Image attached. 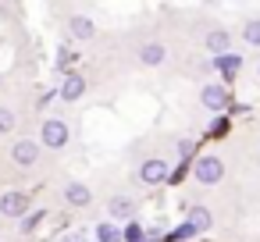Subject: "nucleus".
I'll return each instance as SVG.
<instances>
[{"label":"nucleus","instance_id":"f257e3e1","mask_svg":"<svg viewBox=\"0 0 260 242\" xmlns=\"http://www.w3.org/2000/svg\"><path fill=\"white\" fill-rule=\"evenodd\" d=\"M36 139L43 143L47 153H64V150L72 146V125H68L64 118H57V114H54V118H43Z\"/></svg>","mask_w":260,"mask_h":242},{"label":"nucleus","instance_id":"f03ea898","mask_svg":"<svg viewBox=\"0 0 260 242\" xmlns=\"http://www.w3.org/2000/svg\"><path fill=\"white\" fill-rule=\"evenodd\" d=\"M8 157H11L15 171H36V167H40V160H43V143H40V139H32V135H22V139H15V143H11Z\"/></svg>","mask_w":260,"mask_h":242},{"label":"nucleus","instance_id":"7ed1b4c3","mask_svg":"<svg viewBox=\"0 0 260 242\" xmlns=\"http://www.w3.org/2000/svg\"><path fill=\"white\" fill-rule=\"evenodd\" d=\"M168 178H171V167H168L164 157H143V160L132 167V182L143 185V189H157V185H164Z\"/></svg>","mask_w":260,"mask_h":242},{"label":"nucleus","instance_id":"20e7f679","mask_svg":"<svg viewBox=\"0 0 260 242\" xmlns=\"http://www.w3.org/2000/svg\"><path fill=\"white\" fill-rule=\"evenodd\" d=\"M32 210H36V196L29 189H4L0 192V217L25 221Z\"/></svg>","mask_w":260,"mask_h":242},{"label":"nucleus","instance_id":"39448f33","mask_svg":"<svg viewBox=\"0 0 260 242\" xmlns=\"http://www.w3.org/2000/svg\"><path fill=\"white\" fill-rule=\"evenodd\" d=\"M189 171H192V182H196V185H207V189H210V185H221L224 175H228V167H224V160H221L217 153H203V157H196Z\"/></svg>","mask_w":260,"mask_h":242},{"label":"nucleus","instance_id":"423d86ee","mask_svg":"<svg viewBox=\"0 0 260 242\" xmlns=\"http://www.w3.org/2000/svg\"><path fill=\"white\" fill-rule=\"evenodd\" d=\"M200 103H203L207 111H214V114H224V111L232 107V93H228L224 82H207V86L200 89Z\"/></svg>","mask_w":260,"mask_h":242},{"label":"nucleus","instance_id":"0eeeda50","mask_svg":"<svg viewBox=\"0 0 260 242\" xmlns=\"http://www.w3.org/2000/svg\"><path fill=\"white\" fill-rule=\"evenodd\" d=\"M136 214H139V203H136V196L132 192H114V196H107V217L118 224V221H136Z\"/></svg>","mask_w":260,"mask_h":242},{"label":"nucleus","instance_id":"6e6552de","mask_svg":"<svg viewBox=\"0 0 260 242\" xmlns=\"http://www.w3.org/2000/svg\"><path fill=\"white\" fill-rule=\"evenodd\" d=\"M168 43H160V40H150V43H139V50H136V61H139V68H160V64H168Z\"/></svg>","mask_w":260,"mask_h":242},{"label":"nucleus","instance_id":"1a4fd4ad","mask_svg":"<svg viewBox=\"0 0 260 242\" xmlns=\"http://www.w3.org/2000/svg\"><path fill=\"white\" fill-rule=\"evenodd\" d=\"M61 199L72 210H86V206H93V189L86 182H64L61 185Z\"/></svg>","mask_w":260,"mask_h":242},{"label":"nucleus","instance_id":"9d476101","mask_svg":"<svg viewBox=\"0 0 260 242\" xmlns=\"http://www.w3.org/2000/svg\"><path fill=\"white\" fill-rule=\"evenodd\" d=\"M86 93H89V82H86V75H82V72L64 75V79H61V86H57V96H61L64 103H79Z\"/></svg>","mask_w":260,"mask_h":242},{"label":"nucleus","instance_id":"9b49d317","mask_svg":"<svg viewBox=\"0 0 260 242\" xmlns=\"http://www.w3.org/2000/svg\"><path fill=\"white\" fill-rule=\"evenodd\" d=\"M203 47H207V54L217 61V57L232 54V32H228L224 25H214V29H207V36H203Z\"/></svg>","mask_w":260,"mask_h":242},{"label":"nucleus","instance_id":"f8f14e48","mask_svg":"<svg viewBox=\"0 0 260 242\" xmlns=\"http://www.w3.org/2000/svg\"><path fill=\"white\" fill-rule=\"evenodd\" d=\"M68 36L75 40V43H89L93 36H96V25H93V18L89 15H68Z\"/></svg>","mask_w":260,"mask_h":242},{"label":"nucleus","instance_id":"ddd939ff","mask_svg":"<svg viewBox=\"0 0 260 242\" xmlns=\"http://www.w3.org/2000/svg\"><path fill=\"white\" fill-rule=\"evenodd\" d=\"M185 224H192V231H196V235H203V231H210V224H214V214H210V206H203V203H196V206L189 210V217H185Z\"/></svg>","mask_w":260,"mask_h":242},{"label":"nucleus","instance_id":"4468645a","mask_svg":"<svg viewBox=\"0 0 260 242\" xmlns=\"http://www.w3.org/2000/svg\"><path fill=\"white\" fill-rule=\"evenodd\" d=\"M214 68L221 72V82L228 86V82L239 75V68H242V57H239V54H224V57H217V61H214Z\"/></svg>","mask_w":260,"mask_h":242},{"label":"nucleus","instance_id":"2eb2a0df","mask_svg":"<svg viewBox=\"0 0 260 242\" xmlns=\"http://www.w3.org/2000/svg\"><path fill=\"white\" fill-rule=\"evenodd\" d=\"M96 242H125V228L114 221H100L96 224Z\"/></svg>","mask_w":260,"mask_h":242},{"label":"nucleus","instance_id":"dca6fc26","mask_svg":"<svg viewBox=\"0 0 260 242\" xmlns=\"http://www.w3.org/2000/svg\"><path fill=\"white\" fill-rule=\"evenodd\" d=\"M79 61V54L72 50V47H64V50H57V61H54V72H61V79L64 75H72V64Z\"/></svg>","mask_w":260,"mask_h":242},{"label":"nucleus","instance_id":"f3484780","mask_svg":"<svg viewBox=\"0 0 260 242\" xmlns=\"http://www.w3.org/2000/svg\"><path fill=\"white\" fill-rule=\"evenodd\" d=\"M18 128V114L8 107V103H0V139H4V135H11Z\"/></svg>","mask_w":260,"mask_h":242},{"label":"nucleus","instance_id":"a211bd4d","mask_svg":"<svg viewBox=\"0 0 260 242\" xmlns=\"http://www.w3.org/2000/svg\"><path fill=\"white\" fill-rule=\"evenodd\" d=\"M43 221H47V210H32V214H29V217L18 224V235H36Z\"/></svg>","mask_w":260,"mask_h":242},{"label":"nucleus","instance_id":"6ab92c4d","mask_svg":"<svg viewBox=\"0 0 260 242\" xmlns=\"http://www.w3.org/2000/svg\"><path fill=\"white\" fill-rule=\"evenodd\" d=\"M242 43L246 47H260V18H246L242 22Z\"/></svg>","mask_w":260,"mask_h":242},{"label":"nucleus","instance_id":"aec40b11","mask_svg":"<svg viewBox=\"0 0 260 242\" xmlns=\"http://www.w3.org/2000/svg\"><path fill=\"white\" fill-rule=\"evenodd\" d=\"M175 150H178V157H182V160H189V157L196 153V143H192V139H178V143H175Z\"/></svg>","mask_w":260,"mask_h":242},{"label":"nucleus","instance_id":"412c9836","mask_svg":"<svg viewBox=\"0 0 260 242\" xmlns=\"http://www.w3.org/2000/svg\"><path fill=\"white\" fill-rule=\"evenodd\" d=\"M192 235H196V231H192V224H182L178 231H171V235H168V242H182V238H192Z\"/></svg>","mask_w":260,"mask_h":242},{"label":"nucleus","instance_id":"4be33fe9","mask_svg":"<svg viewBox=\"0 0 260 242\" xmlns=\"http://www.w3.org/2000/svg\"><path fill=\"white\" fill-rule=\"evenodd\" d=\"M61 242H89V235H86L82 228H72V231H64V235H61Z\"/></svg>","mask_w":260,"mask_h":242},{"label":"nucleus","instance_id":"5701e85b","mask_svg":"<svg viewBox=\"0 0 260 242\" xmlns=\"http://www.w3.org/2000/svg\"><path fill=\"white\" fill-rule=\"evenodd\" d=\"M256 75H260V68H256Z\"/></svg>","mask_w":260,"mask_h":242}]
</instances>
